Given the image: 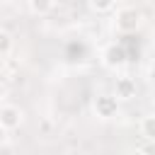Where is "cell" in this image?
Segmentation results:
<instances>
[{
    "label": "cell",
    "mask_w": 155,
    "mask_h": 155,
    "mask_svg": "<svg viewBox=\"0 0 155 155\" xmlns=\"http://www.w3.org/2000/svg\"><path fill=\"white\" fill-rule=\"evenodd\" d=\"M116 109H119L116 94H99V97L94 99V111H97V116H102V119H111V116L116 114Z\"/></svg>",
    "instance_id": "3"
},
{
    "label": "cell",
    "mask_w": 155,
    "mask_h": 155,
    "mask_svg": "<svg viewBox=\"0 0 155 155\" xmlns=\"http://www.w3.org/2000/svg\"><path fill=\"white\" fill-rule=\"evenodd\" d=\"M10 51H12V36H10L5 29H0V58L7 56Z\"/></svg>",
    "instance_id": "11"
},
{
    "label": "cell",
    "mask_w": 155,
    "mask_h": 155,
    "mask_svg": "<svg viewBox=\"0 0 155 155\" xmlns=\"http://www.w3.org/2000/svg\"><path fill=\"white\" fill-rule=\"evenodd\" d=\"M0 2H2V0H0Z\"/></svg>",
    "instance_id": "15"
},
{
    "label": "cell",
    "mask_w": 155,
    "mask_h": 155,
    "mask_svg": "<svg viewBox=\"0 0 155 155\" xmlns=\"http://www.w3.org/2000/svg\"><path fill=\"white\" fill-rule=\"evenodd\" d=\"M140 133L143 138H155V116H145L140 121Z\"/></svg>",
    "instance_id": "9"
},
{
    "label": "cell",
    "mask_w": 155,
    "mask_h": 155,
    "mask_svg": "<svg viewBox=\"0 0 155 155\" xmlns=\"http://www.w3.org/2000/svg\"><path fill=\"white\" fill-rule=\"evenodd\" d=\"M114 5H116V0H90V7L94 12H109V10H114Z\"/></svg>",
    "instance_id": "10"
},
{
    "label": "cell",
    "mask_w": 155,
    "mask_h": 155,
    "mask_svg": "<svg viewBox=\"0 0 155 155\" xmlns=\"http://www.w3.org/2000/svg\"><path fill=\"white\" fill-rule=\"evenodd\" d=\"M85 53H87V46H85L82 41H73V44H68V58H70V61H82Z\"/></svg>",
    "instance_id": "8"
},
{
    "label": "cell",
    "mask_w": 155,
    "mask_h": 155,
    "mask_svg": "<svg viewBox=\"0 0 155 155\" xmlns=\"http://www.w3.org/2000/svg\"><path fill=\"white\" fill-rule=\"evenodd\" d=\"M5 138H7V131L0 126V148H2V143H5Z\"/></svg>",
    "instance_id": "13"
},
{
    "label": "cell",
    "mask_w": 155,
    "mask_h": 155,
    "mask_svg": "<svg viewBox=\"0 0 155 155\" xmlns=\"http://www.w3.org/2000/svg\"><path fill=\"white\" fill-rule=\"evenodd\" d=\"M119 44L126 48V56H128V61H138V56H140V41H138V36H136V31L121 34Z\"/></svg>",
    "instance_id": "5"
},
{
    "label": "cell",
    "mask_w": 155,
    "mask_h": 155,
    "mask_svg": "<svg viewBox=\"0 0 155 155\" xmlns=\"http://www.w3.org/2000/svg\"><path fill=\"white\" fill-rule=\"evenodd\" d=\"M104 63H107L109 68H119V65L128 63L126 48H124L121 44H111V46H107V51H104Z\"/></svg>",
    "instance_id": "4"
},
{
    "label": "cell",
    "mask_w": 155,
    "mask_h": 155,
    "mask_svg": "<svg viewBox=\"0 0 155 155\" xmlns=\"http://www.w3.org/2000/svg\"><path fill=\"white\" fill-rule=\"evenodd\" d=\"M131 97H136V80L124 75L116 80V99H131Z\"/></svg>",
    "instance_id": "6"
},
{
    "label": "cell",
    "mask_w": 155,
    "mask_h": 155,
    "mask_svg": "<svg viewBox=\"0 0 155 155\" xmlns=\"http://www.w3.org/2000/svg\"><path fill=\"white\" fill-rule=\"evenodd\" d=\"M138 150H140V153H153V155H155V138H145V143H140Z\"/></svg>",
    "instance_id": "12"
},
{
    "label": "cell",
    "mask_w": 155,
    "mask_h": 155,
    "mask_svg": "<svg viewBox=\"0 0 155 155\" xmlns=\"http://www.w3.org/2000/svg\"><path fill=\"white\" fill-rule=\"evenodd\" d=\"M19 124H22V109L19 107H15V104L0 107V126L5 131H15Z\"/></svg>",
    "instance_id": "2"
},
{
    "label": "cell",
    "mask_w": 155,
    "mask_h": 155,
    "mask_svg": "<svg viewBox=\"0 0 155 155\" xmlns=\"http://www.w3.org/2000/svg\"><path fill=\"white\" fill-rule=\"evenodd\" d=\"M53 7H56L53 0H29V10L34 15H48Z\"/></svg>",
    "instance_id": "7"
},
{
    "label": "cell",
    "mask_w": 155,
    "mask_h": 155,
    "mask_svg": "<svg viewBox=\"0 0 155 155\" xmlns=\"http://www.w3.org/2000/svg\"><path fill=\"white\" fill-rule=\"evenodd\" d=\"M70 0H53V5H68Z\"/></svg>",
    "instance_id": "14"
},
{
    "label": "cell",
    "mask_w": 155,
    "mask_h": 155,
    "mask_svg": "<svg viewBox=\"0 0 155 155\" xmlns=\"http://www.w3.org/2000/svg\"><path fill=\"white\" fill-rule=\"evenodd\" d=\"M140 27V12L136 7H124L116 12V29L121 34H128V31H136Z\"/></svg>",
    "instance_id": "1"
}]
</instances>
